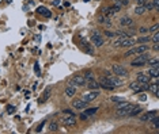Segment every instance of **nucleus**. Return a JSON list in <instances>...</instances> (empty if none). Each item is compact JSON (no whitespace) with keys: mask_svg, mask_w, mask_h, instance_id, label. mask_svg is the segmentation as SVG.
<instances>
[{"mask_svg":"<svg viewBox=\"0 0 159 134\" xmlns=\"http://www.w3.org/2000/svg\"><path fill=\"white\" fill-rule=\"evenodd\" d=\"M150 58H151V54L144 52V53L139 54V57H137L136 60H133L132 63H131V65H132V67H144V65L148 63Z\"/></svg>","mask_w":159,"mask_h":134,"instance_id":"obj_1","label":"nucleus"},{"mask_svg":"<svg viewBox=\"0 0 159 134\" xmlns=\"http://www.w3.org/2000/svg\"><path fill=\"white\" fill-rule=\"evenodd\" d=\"M91 42H93V44L95 45L97 48H101L102 45L105 44V39H103V38L101 37V34H99V33L95 30V31L93 33V35H91Z\"/></svg>","mask_w":159,"mask_h":134,"instance_id":"obj_2","label":"nucleus"},{"mask_svg":"<svg viewBox=\"0 0 159 134\" xmlns=\"http://www.w3.org/2000/svg\"><path fill=\"white\" fill-rule=\"evenodd\" d=\"M112 71H113V73H114L116 76H123V77L128 76V71H127L123 65H117V64H114V65L112 67Z\"/></svg>","mask_w":159,"mask_h":134,"instance_id":"obj_3","label":"nucleus"},{"mask_svg":"<svg viewBox=\"0 0 159 134\" xmlns=\"http://www.w3.org/2000/svg\"><path fill=\"white\" fill-rule=\"evenodd\" d=\"M136 44V39L132 38V37H125L123 39H120V46L121 48H129V46H133Z\"/></svg>","mask_w":159,"mask_h":134,"instance_id":"obj_4","label":"nucleus"},{"mask_svg":"<svg viewBox=\"0 0 159 134\" xmlns=\"http://www.w3.org/2000/svg\"><path fill=\"white\" fill-rule=\"evenodd\" d=\"M120 10H121V7L117 4L113 5V7H107V8H103V15L105 16H113V15H116L118 12Z\"/></svg>","mask_w":159,"mask_h":134,"instance_id":"obj_5","label":"nucleus"},{"mask_svg":"<svg viewBox=\"0 0 159 134\" xmlns=\"http://www.w3.org/2000/svg\"><path fill=\"white\" fill-rule=\"evenodd\" d=\"M86 79H84L83 76H80V75H78V76H75L72 80H71V85H78V87H84L86 85Z\"/></svg>","mask_w":159,"mask_h":134,"instance_id":"obj_6","label":"nucleus"},{"mask_svg":"<svg viewBox=\"0 0 159 134\" xmlns=\"http://www.w3.org/2000/svg\"><path fill=\"white\" fill-rule=\"evenodd\" d=\"M98 96H99V91H98V89H93L90 94L83 95V100L88 103V102H91V100H94V99H97Z\"/></svg>","mask_w":159,"mask_h":134,"instance_id":"obj_7","label":"nucleus"},{"mask_svg":"<svg viewBox=\"0 0 159 134\" xmlns=\"http://www.w3.org/2000/svg\"><path fill=\"white\" fill-rule=\"evenodd\" d=\"M99 87H102V88H105V89H109V91H113V89L116 88L114 85L112 84V83L107 80L106 77H103V79L99 81Z\"/></svg>","mask_w":159,"mask_h":134,"instance_id":"obj_8","label":"nucleus"},{"mask_svg":"<svg viewBox=\"0 0 159 134\" xmlns=\"http://www.w3.org/2000/svg\"><path fill=\"white\" fill-rule=\"evenodd\" d=\"M72 107L76 108V110H83V108L87 107V102H84L83 99H82V100H78V99H75V100L72 102Z\"/></svg>","mask_w":159,"mask_h":134,"instance_id":"obj_9","label":"nucleus"},{"mask_svg":"<svg viewBox=\"0 0 159 134\" xmlns=\"http://www.w3.org/2000/svg\"><path fill=\"white\" fill-rule=\"evenodd\" d=\"M63 123L65 126H74L76 123V116L75 115H68L63 118Z\"/></svg>","mask_w":159,"mask_h":134,"instance_id":"obj_10","label":"nucleus"},{"mask_svg":"<svg viewBox=\"0 0 159 134\" xmlns=\"http://www.w3.org/2000/svg\"><path fill=\"white\" fill-rule=\"evenodd\" d=\"M132 108V104H128L123 108H117V116H128V112L131 111Z\"/></svg>","mask_w":159,"mask_h":134,"instance_id":"obj_11","label":"nucleus"},{"mask_svg":"<svg viewBox=\"0 0 159 134\" xmlns=\"http://www.w3.org/2000/svg\"><path fill=\"white\" fill-rule=\"evenodd\" d=\"M148 50H150V48L146 44H143V45L136 46V48H133V54H141V53H144V52H148Z\"/></svg>","mask_w":159,"mask_h":134,"instance_id":"obj_12","label":"nucleus"},{"mask_svg":"<svg viewBox=\"0 0 159 134\" xmlns=\"http://www.w3.org/2000/svg\"><path fill=\"white\" fill-rule=\"evenodd\" d=\"M136 80L141 84H148L150 83V76L148 75H144V73H137L136 76Z\"/></svg>","mask_w":159,"mask_h":134,"instance_id":"obj_13","label":"nucleus"},{"mask_svg":"<svg viewBox=\"0 0 159 134\" xmlns=\"http://www.w3.org/2000/svg\"><path fill=\"white\" fill-rule=\"evenodd\" d=\"M120 24L124 27H128V26H132L133 24V20L129 16H124V18L120 19Z\"/></svg>","mask_w":159,"mask_h":134,"instance_id":"obj_14","label":"nucleus"},{"mask_svg":"<svg viewBox=\"0 0 159 134\" xmlns=\"http://www.w3.org/2000/svg\"><path fill=\"white\" fill-rule=\"evenodd\" d=\"M141 111H143V110H141L140 106H132L131 111L128 112V116H136V115H139Z\"/></svg>","mask_w":159,"mask_h":134,"instance_id":"obj_15","label":"nucleus"},{"mask_svg":"<svg viewBox=\"0 0 159 134\" xmlns=\"http://www.w3.org/2000/svg\"><path fill=\"white\" fill-rule=\"evenodd\" d=\"M106 79L110 81V83L114 85V87H118V85L121 84V80H120L118 77H114V76H112V75H107V76H106Z\"/></svg>","mask_w":159,"mask_h":134,"instance_id":"obj_16","label":"nucleus"},{"mask_svg":"<svg viewBox=\"0 0 159 134\" xmlns=\"http://www.w3.org/2000/svg\"><path fill=\"white\" fill-rule=\"evenodd\" d=\"M37 11H38V14L44 15L45 18H50V16H52V12H50L49 10H46L45 7H38V8H37Z\"/></svg>","mask_w":159,"mask_h":134,"instance_id":"obj_17","label":"nucleus"},{"mask_svg":"<svg viewBox=\"0 0 159 134\" xmlns=\"http://www.w3.org/2000/svg\"><path fill=\"white\" fill-rule=\"evenodd\" d=\"M148 76L150 77H156L159 76V69L158 67H150V69H148Z\"/></svg>","mask_w":159,"mask_h":134,"instance_id":"obj_18","label":"nucleus"},{"mask_svg":"<svg viewBox=\"0 0 159 134\" xmlns=\"http://www.w3.org/2000/svg\"><path fill=\"white\" fill-rule=\"evenodd\" d=\"M155 114H156L155 111L146 112V114H143V115L140 116V121H141V122H147V121H150L151 118H152V115H155Z\"/></svg>","mask_w":159,"mask_h":134,"instance_id":"obj_19","label":"nucleus"},{"mask_svg":"<svg viewBox=\"0 0 159 134\" xmlns=\"http://www.w3.org/2000/svg\"><path fill=\"white\" fill-rule=\"evenodd\" d=\"M158 83H155V84H150L148 87H147V89H150L151 92L155 95V96H159V91H158Z\"/></svg>","mask_w":159,"mask_h":134,"instance_id":"obj_20","label":"nucleus"},{"mask_svg":"<svg viewBox=\"0 0 159 134\" xmlns=\"http://www.w3.org/2000/svg\"><path fill=\"white\" fill-rule=\"evenodd\" d=\"M75 94H76V89H75V87H67L65 88V96H68V98H72V96H75Z\"/></svg>","mask_w":159,"mask_h":134,"instance_id":"obj_21","label":"nucleus"},{"mask_svg":"<svg viewBox=\"0 0 159 134\" xmlns=\"http://www.w3.org/2000/svg\"><path fill=\"white\" fill-rule=\"evenodd\" d=\"M147 10H146V7L144 5H140V4H137V7L135 8V14L136 15H141V14H144Z\"/></svg>","mask_w":159,"mask_h":134,"instance_id":"obj_22","label":"nucleus"},{"mask_svg":"<svg viewBox=\"0 0 159 134\" xmlns=\"http://www.w3.org/2000/svg\"><path fill=\"white\" fill-rule=\"evenodd\" d=\"M97 111H98V107H95V108H84V114H86L87 116L94 115Z\"/></svg>","mask_w":159,"mask_h":134,"instance_id":"obj_23","label":"nucleus"},{"mask_svg":"<svg viewBox=\"0 0 159 134\" xmlns=\"http://www.w3.org/2000/svg\"><path fill=\"white\" fill-rule=\"evenodd\" d=\"M114 3L120 7H125V5L129 4V0H114Z\"/></svg>","mask_w":159,"mask_h":134,"instance_id":"obj_24","label":"nucleus"},{"mask_svg":"<svg viewBox=\"0 0 159 134\" xmlns=\"http://www.w3.org/2000/svg\"><path fill=\"white\" fill-rule=\"evenodd\" d=\"M87 87H88L90 89H98V88H99V83H97V81H93V80H91V81H90V84H88Z\"/></svg>","mask_w":159,"mask_h":134,"instance_id":"obj_25","label":"nucleus"},{"mask_svg":"<svg viewBox=\"0 0 159 134\" xmlns=\"http://www.w3.org/2000/svg\"><path fill=\"white\" fill-rule=\"evenodd\" d=\"M150 121L152 122V125H154V129H159V118H158V116H154V118H151Z\"/></svg>","mask_w":159,"mask_h":134,"instance_id":"obj_26","label":"nucleus"},{"mask_svg":"<svg viewBox=\"0 0 159 134\" xmlns=\"http://www.w3.org/2000/svg\"><path fill=\"white\" fill-rule=\"evenodd\" d=\"M150 37H141V38H139V39H136V42H139V44H146V42H150Z\"/></svg>","mask_w":159,"mask_h":134,"instance_id":"obj_27","label":"nucleus"},{"mask_svg":"<svg viewBox=\"0 0 159 134\" xmlns=\"http://www.w3.org/2000/svg\"><path fill=\"white\" fill-rule=\"evenodd\" d=\"M148 65H150V67H158V64H159V61H158V58H154V60H148Z\"/></svg>","mask_w":159,"mask_h":134,"instance_id":"obj_28","label":"nucleus"},{"mask_svg":"<svg viewBox=\"0 0 159 134\" xmlns=\"http://www.w3.org/2000/svg\"><path fill=\"white\" fill-rule=\"evenodd\" d=\"M50 89H52V88H50V87H48V88L45 89V94H44V99H41L40 102H45V100H46V99L49 98V94H50Z\"/></svg>","mask_w":159,"mask_h":134,"instance_id":"obj_29","label":"nucleus"},{"mask_svg":"<svg viewBox=\"0 0 159 134\" xmlns=\"http://www.w3.org/2000/svg\"><path fill=\"white\" fill-rule=\"evenodd\" d=\"M154 44H159V33L156 31V33H154V35H152V38H150Z\"/></svg>","mask_w":159,"mask_h":134,"instance_id":"obj_30","label":"nucleus"},{"mask_svg":"<svg viewBox=\"0 0 159 134\" xmlns=\"http://www.w3.org/2000/svg\"><path fill=\"white\" fill-rule=\"evenodd\" d=\"M57 123H56V122H52V123H50V125H49V130H50V131H57Z\"/></svg>","mask_w":159,"mask_h":134,"instance_id":"obj_31","label":"nucleus"},{"mask_svg":"<svg viewBox=\"0 0 159 134\" xmlns=\"http://www.w3.org/2000/svg\"><path fill=\"white\" fill-rule=\"evenodd\" d=\"M84 79H86V81H91L94 80V77H93V73L91 72H86V75H84Z\"/></svg>","mask_w":159,"mask_h":134,"instance_id":"obj_32","label":"nucleus"},{"mask_svg":"<svg viewBox=\"0 0 159 134\" xmlns=\"http://www.w3.org/2000/svg\"><path fill=\"white\" fill-rule=\"evenodd\" d=\"M158 29H159L158 24H154V26H151L150 29H148V31H150V33H156V31H158Z\"/></svg>","mask_w":159,"mask_h":134,"instance_id":"obj_33","label":"nucleus"},{"mask_svg":"<svg viewBox=\"0 0 159 134\" xmlns=\"http://www.w3.org/2000/svg\"><path fill=\"white\" fill-rule=\"evenodd\" d=\"M151 4H152V8L154 10H159V0H154Z\"/></svg>","mask_w":159,"mask_h":134,"instance_id":"obj_34","label":"nucleus"},{"mask_svg":"<svg viewBox=\"0 0 159 134\" xmlns=\"http://www.w3.org/2000/svg\"><path fill=\"white\" fill-rule=\"evenodd\" d=\"M112 100H113V102H116V103H118V102H121V100H124V99L120 98V96H112Z\"/></svg>","mask_w":159,"mask_h":134,"instance_id":"obj_35","label":"nucleus"},{"mask_svg":"<svg viewBox=\"0 0 159 134\" xmlns=\"http://www.w3.org/2000/svg\"><path fill=\"white\" fill-rule=\"evenodd\" d=\"M44 125H45V122H42L41 125H38V126H37V129H35V131H37V133H40L41 130H42V127H44Z\"/></svg>","mask_w":159,"mask_h":134,"instance_id":"obj_36","label":"nucleus"},{"mask_svg":"<svg viewBox=\"0 0 159 134\" xmlns=\"http://www.w3.org/2000/svg\"><path fill=\"white\" fill-rule=\"evenodd\" d=\"M106 37H110V38H114L116 37V33H112V31H105Z\"/></svg>","mask_w":159,"mask_h":134,"instance_id":"obj_37","label":"nucleus"},{"mask_svg":"<svg viewBox=\"0 0 159 134\" xmlns=\"http://www.w3.org/2000/svg\"><path fill=\"white\" fill-rule=\"evenodd\" d=\"M139 33H140V34H146V33H148V29H146V27H140Z\"/></svg>","mask_w":159,"mask_h":134,"instance_id":"obj_38","label":"nucleus"},{"mask_svg":"<svg viewBox=\"0 0 159 134\" xmlns=\"http://www.w3.org/2000/svg\"><path fill=\"white\" fill-rule=\"evenodd\" d=\"M7 112H8V114H12V112H15V107H14V106H10V107L7 108Z\"/></svg>","mask_w":159,"mask_h":134,"instance_id":"obj_39","label":"nucleus"},{"mask_svg":"<svg viewBox=\"0 0 159 134\" xmlns=\"http://www.w3.org/2000/svg\"><path fill=\"white\" fill-rule=\"evenodd\" d=\"M80 119H82V121H87V119H88V116L83 112V114H80Z\"/></svg>","mask_w":159,"mask_h":134,"instance_id":"obj_40","label":"nucleus"},{"mask_svg":"<svg viewBox=\"0 0 159 134\" xmlns=\"http://www.w3.org/2000/svg\"><path fill=\"white\" fill-rule=\"evenodd\" d=\"M137 1V4H140V5H144L147 3V1H148V0H136Z\"/></svg>","mask_w":159,"mask_h":134,"instance_id":"obj_41","label":"nucleus"},{"mask_svg":"<svg viewBox=\"0 0 159 134\" xmlns=\"http://www.w3.org/2000/svg\"><path fill=\"white\" fill-rule=\"evenodd\" d=\"M34 69H35V73L40 76V67H38V64H35V67H34Z\"/></svg>","mask_w":159,"mask_h":134,"instance_id":"obj_42","label":"nucleus"},{"mask_svg":"<svg viewBox=\"0 0 159 134\" xmlns=\"http://www.w3.org/2000/svg\"><path fill=\"white\" fill-rule=\"evenodd\" d=\"M154 50L155 52H158L159 50V44H154Z\"/></svg>","mask_w":159,"mask_h":134,"instance_id":"obj_43","label":"nucleus"},{"mask_svg":"<svg viewBox=\"0 0 159 134\" xmlns=\"http://www.w3.org/2000/svg\"><path fill=\"white\" fill-rule=\"evenodd\" d=\"M140 99L143 100V102H144V100L147 99V98H146V95H144V94H141V95H140Z\"/></svg>","mask_w":159,"mask_h":134,"instance_id":"obj_44","label":"nucleus"},{"mask_svg":"<svg viewBox=\"0 0 159 134\" xmlns=\"http://www.w3.org/2000/svg\"><path fill=\"white\" fill-rule=\"evenodd\" d=\"M59 3H60V0H54V1H53V4H54V5H57Z\"/></svg>","mask_w":159,"mask_h":134,"instance_id":"obj_45","label":"nucleus"},{"mask_svg":"<svg viewBox=\"0 0 159 134\" xmlns=\"http://www.w3.org/2000/svg\"><path fill=\"white\" fill-rule=\"evenodd\" d=\"M0 1H1V0H0Z\"/></svg>","mask_w":159,"mask_h":134,"instance_id":"obj_46","label":"nucleus"}]
</instances>
